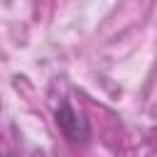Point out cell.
Listing matches in <instances>:
<instances>
[{
  "label": "cell",
  "mask_w": 157,
  "mask_h": 157,
  "mask_svg": "<svg viewBox=\"0 0 157 157\" xmlns=\"http://www.w3.org/2000/svg\"><path fill=\"white\" fill-rule=\"evenodd\" d=\"M2 157H12V155H2Z\"/></svg>",
  "instance_id": "7a4b0ae2"
},
{
  "label": "cell",
  "mask_w": 157,
  "mask_h": 157,
  "mask_svg": "<svg viewBox=\"0 0 157 157\" xmlns=\"http://www.w3.org/2000/svg\"><path fill=\"white\" fill-rule=\"evenodd\" d=\"M56 125H59V130H61L69 140H74V142L88 137V125H86L83 115H81L78 110H74L71 103H61V108L56 110Z\"/></svg>",
  "instance_id": "6da1fadb"
}]
</instances>
